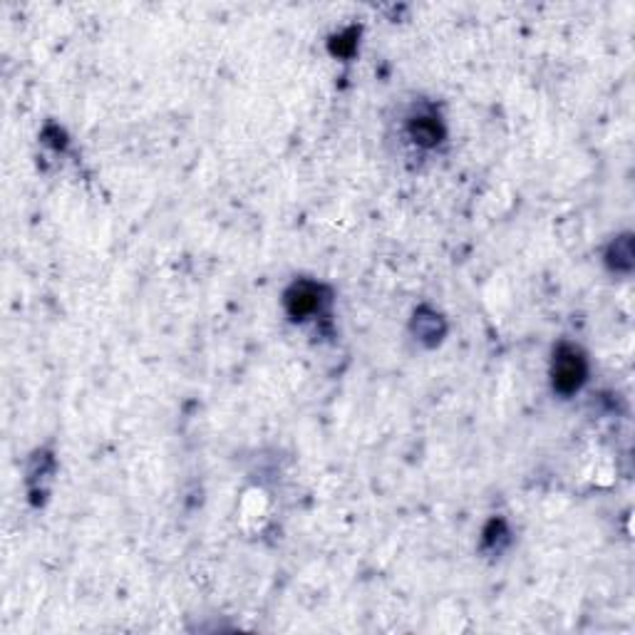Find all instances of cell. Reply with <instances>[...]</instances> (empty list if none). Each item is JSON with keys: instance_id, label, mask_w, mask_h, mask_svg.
Segmentation results:
<instances>
[{"instance_id": "obj_1", "label": "cell", "mask_w": 635, "mask_h": 635, "mask_svg": "<svg viewBox=\"0 0 635 635\" xmlns=\"http://www.w3.org/2000/svg\"><path fill=\"white\" fill-rule=\"evenodd\" d=\"M586 380V358L576 348H564L556 353L553 360V388L564 395H571L584 385Z\"/></svg>"}, {"instance_id": "obj_2", "label": "cell", "mask_w": 635, "mask_h": 635, "mask_svg": "<svg viewBox=\"0 0 635 635\" xmlns=\"http://www.w3.org/2000/svg\"><path fill=\"white\" fill-rule=\"evenodd\" d=\"M286 308L288 313L296 318V320L298 318H306L310 316V313H316L318 308H320V288L308 283V281L296 283V286L286 293Z\"/></svg>"}, {"instance_id": "obj_3", "label": "cell", "mask_w": 635, "mask_h": 635, "mask_svg": "<svg viewBox=\"0 0 635 635\" xmlns=\"http://www.w3.org/2000/svg\"><path fill=\"white\" fill-rule=\"evenodd\" d=\"M412 134H415V142L434 144L437 137H440V130H437V124H434L432 117H420L417 122L412 124Z\"/></svg>"}]
</instances>
